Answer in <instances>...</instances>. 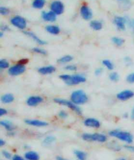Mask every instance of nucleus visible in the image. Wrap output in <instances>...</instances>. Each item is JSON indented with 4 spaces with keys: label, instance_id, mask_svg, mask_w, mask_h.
I'll return each instance as SVG.
<instances>
[{
    "label": "nucleus",
    "instance_id": "10",
    "mask_svg": "<svg viewBox=\"0 0 134 160\" xmlns=\"http://www.w3.org/2000/svg\"><path fill=\"white\" fill-rule=\"evenodd\" d=\"M134 97V92L131 90H124L119 93H118L116 95V98L119 100L126 101Z\"/></svg>",
    "mask_w": 134,
    "mask_h": 160
},
{
    "label": "nucleus",
    "instance_id": "29",
    "mask_svg": "<svg viewBox=\"0 0 134 160\" xmlns=\"http://www.w3.org/2000/svg\"><path fill=\"white\" fill-rule=\"evenodd\" d=\"M109 148L111 149H113L115 151H119L121 149V147L118 145V143H116L115 142H109Z\"/></svg>",
    "mask_w": 134,
    "mask_h": 160
},
{
    "label": "nucleus",
    "instance_id": "44",
    "mask_svg": "<svg viewBox=\"0 0 134 160\" xmlns=\"http://www.w3.org/2000/svg\"><path fill=\"white\" fill-rule=\"evenodd\" d=\"M124 61H125V62H126V63L127 64V65H131V59L129 58V57H126V58H124Z\"/></svg>",
    "mask_w": 134,
    "mask_h": 160
},
{
    "label": "nucleus",
    "instance_id": "15",
    "mask_svg": "<svg viewBox=\"0 0 134 160\" xmlns=\"http://www.w3.org/2000/svg\"><path fill=\"white\" fill-rule=\"evenodd\" d=\"M84 124L86 126L96 128H99L100 126V122L96 118H86L84 122Z\"/></svg>",
    "mask_w": 134,
    "mask_h": 160
},
{
    "label": "nucleus",
    "instance_id": "12",
    "mask_svg": "<svg viewBox=\"0 0 134 160\" xmlns=\"http://www.w3.org/2000/svg\"><path fill=\"white\" fill-rule=\"evenodd\" d=\"M56 14L52 11L49 12L43 11L41 13V17L43 20L49 22H54L56 20Z\"/></svg>",
    "mask_w": 134,
    "mask_h": 160
},
{
    "label": "nucleus",
    "instance_id": "34",
    "mask_svg": "<svg viewBox=\"0 0 134 160\" xmlns=\"http://www.w3.org/2000/svg\"><path fill=\"white\" fill-rule=\"evenodd\" d=\"M127 82L130 83H134V73H131L129 74L126 78Z\"/></svg>",
    "mask_w": 134,
    "mask_h": 160
},
{
    "label": "nucleus",
    "instance_id": "19",
    "mask_svg": "<svg viewBox=\"0 0 134 160\" xmlns=\"http://www.w3.org/2000/svg\"><path fill=\"white\" fill-rule=\"evenodd\" d=\"M90 26L94 30L99 31L103 28V23L99 20H92L90 23Z\"/></svg>",
    "mask_w": 134,
    "mask_h": 160
},
{
    "label": "nucleus",
    "instance_id": "35",
    "mask_svg": "<svg viewBox=\"0 0 134 160\" xmlns=\"http://www.w3.org/2000/svg\"><path fill=\"white\" fill-rule=\"evenodd\" d=\"M65 70H69V71H76L77 70V67L75 65H67L66 67H65Z\"/></svg>",
    "mask_w": 134,
    "mask_h": 160
},
{
    "label": "nucleus",
    "instance_id": "36",
    "mask_svg": "<svg viewBox=\"0 0 134 160\" xmlns=\"http://www.w3.org/2000/svg\"><path fill=\"white\" fill-rule=\"evenodd\" d=\"M2 154L3 155V156L7 158V159H12V155L10 152H9L7 151V150H3L2 152Z\"/></svg>",
    "mask_w": 134,
    "mask_h": 160
},
{
    "label": "nucleus",
    "instance_id": "50",
    "mask_svg": "<svg viewBox=\"0 0 134 160\" xmlns=\"http://www.w3.org/2000/svg\"><path fill=\"white\" fill-rule=\"evenodd\" d=\"M118 160H126V159L125 158H120V159H119Z\"/></svg>",
    "mask_w": 134,
    "mask_h": 160
},
{
    "label": "nucleus",
    "instance_id": "5",
    "mask_svg": "<svg viewBox=\"0 0 134 160\" xmlns=\"http://www.w3.org/2000/svg\"><path fill=\"white\" fill-rule=\"evenodd\" d=\"M54 101V102L58 103V104L68 107L69 108L74 111L75 113H77L78 115L82 114V110L81 108L78 107V105L75 104V103H74L72 101H69V100H67L65 99H62V98H55Z\"/></svg>",
    "mask_w": 134,
    "mask_h": 160
},
{
    "label": "nucleus",
    "instance_id": "27",
    "mask_svg": "<svg viewBox=\"0 0 134 160\" xmlns=\"http://www.w3.org/2000/svg\"><path fill=\"white\" fill-rule=\"evenodd\" d=\"M112 42L117 46H121L124 43V40L121 37H114L112 38Z\"/></svg>",
    "mask_w": 134,
    "mask_h": 160
},
{
    "label": "nucleus",
    "instance_id": "3",
    "mask_svg": "<svg viewBox=\"0 0 134 160\" xmlns=\"http://www.w3.org/2000/svg\"><path fill=\"white\" fill-rule=\"evenodd\" d=\"M109 135L112 136V137L116 138L122 141L126 142L128 143H131L133 141V135L127 132H123L120 130H113L109 132Z\"/></svg>",
    "mask_w": 134,
    "mask_h": 160
},
{
    "label": "nucleus",
    "instance_id": "45",
    "mask_svg": "<svg viewBox=\"0 0 134 160\" xmlns=\"http://www.w3.org/2000/svg\"><path fill=\"white\" fill-rule=\"evenodd\" d=\"M4 145H5V141L2 139H0V147H3Z\"/></svg>",
    "mask_w": 134,
    "mask_h": 160
},
{
    "label": "nucleus",
    "instance_id": "47",
    "mask_svg": "<svg viewBox=\"0 0 134 160\" xmlns=\"http://www.w3.org/2000/svg\"><path fill=\"white\" fill-rule=\"evenodd\" d=\"M56 159H57V160H67V159H64V158H63L60 157V156L56 157Z\"/></svg>",
    "mask_w": 134,
    "mask_h": 160
},
{
    "label": "nucleus",
    "instance_id": "9",
    "mask_svg": "<svg viewBox=\"0 0 134 160\" xmlns=\"http://www.w3.org/2000/svg\"><path fill=\"white\" fill-rule=\"evenodd\" d=\"M80 13L82 18L85 20H90L93 17L92 11L90 8L86 5H82L80 9Z\"/></svg>",
    "mask_w": 134,
    "mask_h": 160
},
{
    "label": "nucleus",
    "instance_id": "23",
    "mask_svg": "<svg viewBox=\"0 0 134 160\" xmlns=\"http://www.w3.org/2000/svg\"><path fill=\"white\" fill-rule=\"evenodd\" d=\"M46 3V0H34L32 7L37 9H41Z\"/></svg>",
    "mask_w": 134,
    "mask_h": 160
},
{
    "label": "nucleus",
    "instance_id": "26",
    "mask_svg": "<svg viewBox=\"0 0 134 160\" xmlns=\"http://www.w3.org/2000/svg\"><path fill=\"white\" fill-rule=\"evenodd\" d=\"M56 141V138L53 136H47L46 138H45V139L43 141V145L44 146H49L53 142Z\"/></svg>",
    "mask_w": 134,
    "mask_h": 160
},
{
    "label": "nucleus",
    "instance_id": "37",
    "mask_svg": "<svg viewBox=\"0 0 134 160\" xmlns=\"http://www.w3.org/2000/svg\"><path fill=\"white\" fill-rule=\"evenodd\" d=\"M127 23L128 24L129 27L132 29L133 32L134 33V19L127 20Z\"/></svg>",
    "mask_w": 134,
    "mask_h": 160
},
{
    "label": "nucleus",
    "instance_id": "38",
    "mask_svg": "<svg viewBox=\"0 0 134 160\" xmlns=\"http://www.w3.org/2000/svg\"><path fill=\"white\" fill-rule=\"evenodd\" d=\"M58 115L62 118H66L67 117V113L64 111H61L59 113Z\"/></svg>",
    "mask_w": 134,
    "mask_h": 160
},
{
    "label": "nucleus",
    "instance_id": "46",
    "mask_svg": "<svg viewBox=\"0 0 134 160\" xmlns=\"http://www.w3.org/2000/svg\"><path fill=\"white\" fill-rule=\"evenodd\" d=\"M28 61V59H22V60L19 61V63H21V64H23V65H24V64L27 63Z\"/></svg>",
    "mask_w": 134,
    "mask_h": 160
},
{
    "label": "nucleus",
    "instance_id": "22",
    "mask_svg": "<svg viewBox=\"0 0 134 160\" xmlns=\"http://www.w3.org/2000/svg\"><path fill=\"white\" fill-rule=\"evenodd\" d=\"M14 100V96L12 94H6L1 97V100L4 103H10Z\"/></svg>",
    "mask_w": 134,
    "mask_h": 160
},
{
    "label": "nucleus",
    "instance_id": "13",
    "mask_svg": "<svg viewBox=\"0 0 134 160\" xmlns=\"http://www.w3.org/2000/svg\"><path fill=\"white\" fill-rule=\"evenodd\" d=\"M43 101V98L39 96H32L28 98V99L26 101L27 104L29 106L34 107L39 105V103H41Z\"/></svg>",
    "mask_w": 134,
    "mask_h": 160
},
{
    "label": "nucleus",
    "instance_id": "1",
    "mask_svg": "<svg viewBox=\"0 0 134 160\" xmlns=\"http://www.w3.org/2000/svg\"><path fill=\"white\" fill-rule=\"evenodd\" d=\"M60 78L62 79L67 85H73L80 84L86 82V78L81 74H75V75H68L63 74L60 76Z\"/></svg>",
    "mask_w": 134,
    "mask_h": 160
},
{
    "label": "nucleus",
    "instance_id": "32",
    "mask_svg": "<svg viewBox=\"0 0 134 160\" xmlns=\"http://www.w3.org/2000/svg\"><path fill=\"white\" fill-rule=\"evenodd\" d=\"M109 79L113 82H118L120 79V76L116 72H112L109 75Z\"/></svg>",
    "mask_w": 134,
    "mask_h": 160
},
{
    "label": "nucleus",
    "instance_id": "31",
    "mask_svg": "<svg viewBox=\"0 0 134 160\" xmlns=\"http://www.w3.org/2000/svg\"><path fill=\"white\" fill-rule=\"evenodd\" d=\"M9 67V63L6 59H1L0 60V68L5 69Z\"/></svg>",
    "mask_w": 134,
    "mask_h": 160
},
{
    "label": "nucleus",
    "instance_id": "4",
    "mask_svg": "<svg viewBox=\"0 0 134 160\" xmlns=\"http://www.w3.org/2000/svg\"><path fill=\"white\" fill-rule=\"evenodd\" d=\"M82 138L86 141H96L99 142H105L107 138L104 134L101 133H84Z\"/></svg>",
    "mask_w": 134,
    "mask_h": 160
},
{
    "label": "nucleus",
    "instance_id": "25",
    "mask_svg": "<svg viewBox=\"0 0 134 160\" xmlns=\"http://www.w3.org/2000/svg\"><path fill=\"white\" fill-rule=\"evenodd\" d=\"M74 154L78 160H86V157H87V154L81 150H76L74 151Z\"/></svg>",
    "mask_w": 134,
    "mask_h": 160
},
{
    "label": "nucleus",
    "instance_id": "49",
    "mask_svg": "<svg viewBox=\"0 0 134 160\" xmlns=\"http://www.w3.org/2000/svg\"><path fill=\"white\" fill-rule=\"evenodd\" d=\"M3 31H0V37H2L3 34Z\"/></svg>",
    "mask_w": 134,
    "mask_h": 160
},
{
    "label": "nucleus",
    "instance_id": "16",
    "mask_svg": "<svg viewBox=\"0 0 134 160\" xmlns=\"http://www.w3.org/2000/svg\"><path fill=\"white\" fill-rule=\"evenodd\" d=\"M26 124L29 125V126H33L36 127H45L48 125V123L45 121H39V120H29L27 119L25 120Z\"/></svg>",
    "mask_w": 134,
    "mask_h": 160
},
{
    "label": "nucleus",
    "instance_id": "28",
    "mask_svg": "<svg viewBox=\"0 0 134 160\" xmlns=\"http://www.w3.org/2000/svg\"><path fill=\"white\" fill-rule=\"evenodd\" d=\"M102 64L109 70H112L114 69V65L113 62L108 59H105L102 61Z\"/></svg>",
    "mask_w": 134,
    "mask_h": 160
},
{
    "label": "nucleus",
    "instance_id": "39",
    "mask_svg": "<svg viewBox=\"0 0 134 160\" xmlns=\"http://www.w3.org/2000/svg\"><path fill=\"white\" fill-rule=\"evenodd\" d=\"M124 147L126 149V150H129V151H131V152H134V147L133 146H131V145H124Z\"/></svg>",
    "mask_w": 134,
    "mask_h": 160
},
{
    "label": "nucleus",
    "instance_id": "51",
    "mask_svg": "<svg viewBox=\"0 0 134 160\" xmlns=\"http://www.w3.org/2000/svg\"><path fill=\"white\" fill-rule=\"evenodd\" d=\"M118 1H119V2H123L124 0H118Z\"/></svg>",
    "mask_w": 134,
    "mask_h": 160
},
{
    "label": "nucleus",
    "instance_id": "20",
    "mask_svg": "<svg viewBox=\"0 0 134 160\" xmlns=\"http://www.w3.org/2000/svg\"><path fill=\"white\" fill-rule=\"evenodd\" d=\"M24 157L27 160H39V154L34 151L28 152L25 154Z\"/></svg>",
    "mask_w": 134,
    "mask_h": 160
},
{
    "label": "nucleus",
    "instance_id": "17",
    "mask_svg": "<svg viewBox=\"0 0 134 160\" xmlns=\"http://www.w3.org/2000/svg\"><path fill=\"white\" fill-rule=\"evenodd\" d=\"M55 70H56V68H55L54 66H51V65L41 67L38 69L39 73H40L41 74H43V75L51 74L54 72Z\"/></svg>",
    "mask_w": 134,
    "mask_h": 160
},
{
    "label": "nucleus",
    "instance_id": "43",
    "mask_svg": "<svg viewBox=\"0 0 134 160\" xmlns=\"http://www.w3.org/2000/svg\"><path fill=\"white\" fill-rule=\"evenodd\" d=\"M7 113V111L6 109H3V108L0 109V117H2L3 115H4Z\"/></svg>",
    "mask_w": 134,
    "mask_h": 160
},
{
    "label": "nucleus",
    "instance_id": "40",
    "mask_svg": "<svg viewBox=\"0 0 134 160\" xmlns=\"http://www.w3.org/2000/svg\"><path fill=\"white\" fill-rule=\"evenodd\" d=\"M0 29H1L2 31H7L10 30L9 28L6 25H2L1 27H0Z\"/></svg>",
    "mask_w": 134,
    "mask_h": 160
},
{
    "label": "nucleus",
    "instance_id": "41",
    "mask_svg": "<svg viewBox=\"0 0 134 160\" xmlns=\"http://www.w3.org/2000/svg\"><path fill=\"white\" fill-rule=\"evenodd\" d=\"M102 72H103V68H97L96 70V71H95V74L96 76H99V75H100L102 73Z\"/></svg>",
    "mask_w": 134,
    "mask_h": 160
},
{
    "label": "nucleus",
    "instance_id": "18",
    "mask_svg": "<svg viewBox=\"0 0 134 160\" xmlns=\"http://www.w3.org/2000/svg\"><path fill=\"white\" fill-rule=\"evenodd\" d=\"M45 30L52 35H58L60 33V29L57 26L48 25L45 27Z\"/></svg>",
    "mask_w": 134,
    "mask_h": 160
},
{
    "label": "nucleus",
    "instance_id": "24",
    "mask_svg": "<svg viewBox=\"0 0 134 160\" xmlns=\"http://www.w3.org/2000/svg\"><path fill=\"white\" fill-rule=\"evenodd\" d=\"M73 59V58L72 57V55H67L65 56H63V57L60 58V59H58V62L60 63V64H65V63H67L72 61Z\"/></svg>",
    "mask_w": 134,
    "mask_h": 160
},
{
    "label": "nucleus",
    "instance_id": "6",
    "mask_svg": "<svg viewBox=\"0 0 134 160\" xmlns=\"http://www.w3.org/2000/svg\"><path fill=\"white\" fill-rule=\"evenodd\" d=\"M10 22L13 26L21 30L24 29L27 26L26 20L20 16H14L11 19Z\"/></svg>",
    "mask_w": 134,
    "mask_h": 160
},
{
    "label": "nucleus",
    "instance_id": "14",
    "mask_svg": "<svg viewBox=\"0 0 134 160\" xmlns=\"http://www.w3.org/2000/svg\"><path fill=\"white\" fill-rule=\"evenodd\" d=\"M23 33H24L26 35L29 37L30 38H33L34 41L37 42L39 45H46L47 44V42L45 41H43V40L41 39L40 38H39L35 33H34L33 32L31 31H23Z\"/></svg>",
    "mask_w": 134,
    "mask_h": 160
},
{
    "label": "nucleus",
    "instance_id": "30",
    "mask_svg": "<svg viewBox=\"0 0 134 160\" xmlns=\"http://www.w3.org/2000/svg\"><path fill=\"white\" fill-rule=\"evenodd\" d=\"M32 51L35 53H39L41 55H46L47 54V52L45 50L41 48H37V47H35L32 49Z\"/></svg>",
    "mask_w": 134,
    "mask_h": 160
},
{
    "label": "nucleus",
    "instance_id": "11",
    "mask_svg": "<svg viewBox=\"0 0 134 160\" xmlns=\"http://www.w3.org/2000/svg\"><path fill=\"white\" fill-rule=\"evenodd\" d=\"M127 20H128L124 17H115L113 19V23L119 30L124 31L126 29V23H127Z\"/></svg>",
    "mask_w": 134,
    "mask_h": 160
},
{
    "label": "nucleus",
    "instance_id": "33",
    "mask_svg": "<svg viewBox=\"0 0 134 160\" xmlns=\"http://www.w3.org/2000/svg\"><path fill=\"white\" fill-rule=\"evenodd\" d=\"M10 13V11L5 7H0V14L3 16H7Z\"/></svg>",
    "mask_w": 134,
    "mask_h": 160
},
{
    "label": "nucleus",
    "instance_id": "48",
    "mask_svg": "<svg viewBox=\"0 0 134 160\" xmlns=\"http://www.w3.org/2000/svg\"><path fill=\"white\" fill-rule=\"evenodd\" d=\"M131 118L134 119V109H133V110L132 111V113H131Z\"/></svg>",
    "mask_w": 134,
    "mask_h": 160
},
{
    "label": "nucleus",
    "instance_id": "2",
    "mask_svg": "<svg viewBox=\"0 0 134 160\" xmlns=\"http://www.w3.org/2000/svg\"><path fill=\"white\" fill-rule=\"evenodd\" d=\"M88 97L82 90L75 91L71 95V100L77 105H82L88 101Z\"/></svg>",
    "mask_w": 134,
    "mask_h": 160
},
{
    "label": "nucleus",
    "instance_id": "8",
    "mask_svg": "<svg viewBox=\"0 0 134 160\" xmlns=\"http://www.w3.org/2000/svg\"><path fill=\"white\" fill-rule=\"evenodd\" d=\"M51 11L54 12L56 15H60L64 11V5L59 0H56L51 3Z\"/></svg>",
    "mask_w": 134,
    "mask_h": 160
},
{
    "label": "nucleus",
    "instance_id": "21",
    "mask_svg": "<svg viewBox=\"0 0 134 160\" xmlns=\"http://www.w3.org/2000/svg\"><path fill=\"white\" fill-rule=\"evenodd\" d=\"M0 124L3 126L9 132H12L14 129V126L13 123L9 121H7V120L0 121Z\"/></svg>",
    "mask_w": 134,
    "mask_h": 160
},
{
    "label": "nucleus",
    "instance_id": "7",
    "mask_svg": "<svg viewBox=\"0 0 134 160\" xmlns=\"http://www.w3.org/2000/svg\"><path fill=\"white\" fill-rule=\"evenodd\" d=\"M26 71V67L24 65L21 63L17 64L12 67H11L8 70V73L9 75L13 76H19L23 74Z\"/></svg>",
    "mask_w": 134,
    "mask_h": 160
},
{
    "label": "nucleus",
    "instance_id": "42",
    "mask_svg": "<svg viewBox=\"0 0 134 160\" xmlns=\"http://www.w3.org/2000/svg\"><path fill=\"white\" fill-rule=\"evenodd\" d=\"M12 160H24L21 156L19 155H14L12 158Z\"/></svg>",
    "mask_w": 134,
    "mask_h": 160
}]
</instances>
